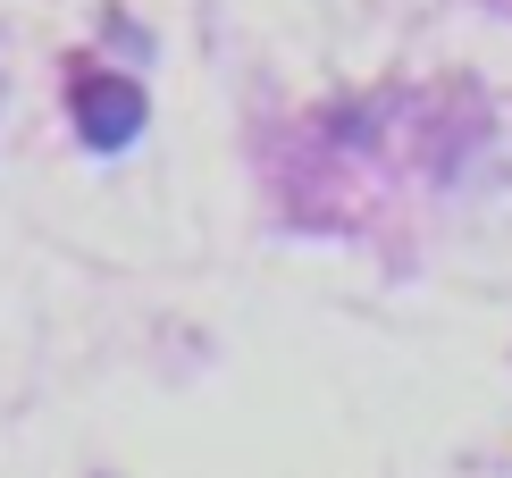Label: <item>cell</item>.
I'll return each mask as SVG.
<instances>
[{"instance_id": "cell-1", "label": "cell", "mask_w": 512, "mask_h": 478, "mask_svg": "<svg viewBox=\"0 0 512 478\" xmlns=\"http://www.w3.org/2000/svg\"><path fill=\"white\" fill-rule=\"evenodd\" d=\"M68 110H76V143L84 151H126L143 135V93H135V76H101L93 59H76L68 68Z\"/></svg>"}]
</instances>
